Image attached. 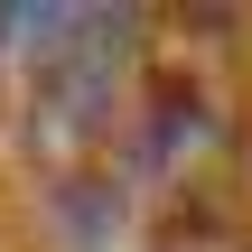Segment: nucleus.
Returning a JSON list of instances; mask_svg holds the SVG:
<instances>
[{"instance_id": "f03ea898", "label": "nucleus", "mask_w": 252, "mask_h": 252, "mask_svg": "<svg viewBox=\"0 0 252 252\" xmlns=\"http://www.w3.org/2000/svg\"><path fill=\"white\" fill-rule=\"evenodd\" d=\"M234 19H150L140 37V103H131V187L140 206L234 187V159L252 150V75Z\"/></svg>"}, {"instance_id": "f257e3e1", "label": "nucleus", "mask_w": 252, "mask_h": 252, "mask_svg": "<svg viewBox=\"0 0 252 252\" xmlns=\"http://www.w3.org/2000/svg\"><path fill=\"white\" fill-rule=\"evenodd\" d=\"M140 9H37L9 122L28 150V178L56 196V215L103 224L131 196V103H140Z\"/></svg>"}, {"instance_id": "7ed1b4c3", "label": "nucleus", "mask_w": 252, "mask_h": 252, "mask_svg": "<svg viewBox=\"0 0 252 252\" xmlns=\"http://www.w3.org/2000/svg\"><path fill=\"white\" fill-rule=\"evenodd\" d=\"M140 252H252V206L234 187L159 196V206H140Z\"/></svg>"}]
</instances>
